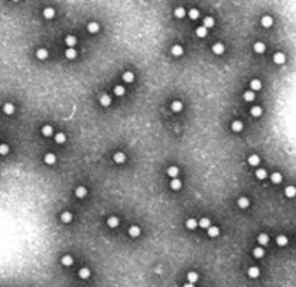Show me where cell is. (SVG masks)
Returning <instances> with one entry per match:
<instances>
[{
	"instance_id": "obj_39",
	"label": "cell",
	"mask_w": 296,
	"mask_h": 287,
	"mask_svg": "<svg viewBox=\"0 0 296 287\" xmlns=\"http://www.w3.org/2000/svg\"><path fill=\"white\" fill-rule=\"evenodd\" d=\"M61 261H62L64 265H67V267H68V265H71V264H72V257H71V255H64Z\"/></svg>"
},
{
	"instance_id": "obj_2",
	"label": "cell",
	"mask_w": 296,
	"mask_h": 287,
	"mask_svg": "<svg viewBox=\"0 0 296 287\" xmlns=\"http://www.w3.org/2000/svg\"><path fill=\"white\" fill-rule=\"evenodd\" d=\"M87 29H88V32L90 33H97L98 32V29H100V26H98L97 22H90V23L87 25Z\"/></svg>"
},
{
	"instance_id": "obj_36",
	"label": "cell",
	"mask_w": 296,
	"mask_h": 287,
	"mask_svg": "<svg viewBox=\"0 0 296 287\" xmlns=\"http://www.w3.org/2000/svg\"><path fill=\"white\" fill-rule=\"evenodd\" d=\"M36 55H38L39 59H46V58H48V51H46V49H39V51L36 52Z\"/></svg>"
},
{
	"instance_id": "obj_1",
	"label": "cell",
	"mask_w": 296,
	"mask_h": 287,
	"mask_svg": "<svg viewBox=\"0 0 296 287\" xmlns=\"http://www.w3.org/2000/svg\"><path fill=\"white\" fill-rule=\"evenodd\" d=\"M273 61H274V64H277V65H282V64H285V61H286V57H285V53H282V52H276V53L273 55Z\"/></svg>"
},
{
	"instance_id": "obj_5",
	"label": "cell",
	"mask_w": 296,
	"mask_h": 287,
	"mask_svg": "<svg viewBox=\"0 0 296 287\" xmlns=\"http://www.w3.org/2000/svg\"><path fill=\"white\" fill-rule=\"evenodd\" d=\"M262 25L264 26V28H270L273 25V19L270 18V16H263L262 18Z\"/></svg>"
},
{
	"instance_id": "obj_24",
	"label": "cell",
	"mask_w": 296,
	"mask_h": 287,
	"mask_svg": "<svg viewBox=\"0 0 296 287\" xmlns=\"http://www.w3.org/2000/svg\"><path fill=\"white\" fill-rule=\"evenodd\" d=\"M276 242H277V245H280V247H285V245L287 244V237L279 235V237L276 238Z\"/></svg>"
},
{
	"instance_id": "obj_16",
	"label": "cell",
	"mask_w": 296,
	"mask_h": 287,
	"mask_svg": "<svg viewBox=\"0 0 296 287\" xmlns=\"http://www.w3.org/2000/svg\"><path fill=\"white\" fill-rule=\"evenodd\" d=\"M43 160H45V163H48V165H53L57 157H55V155H52V153H48V155L43 157Z\"/></svg>"
},
{
	"instance_id": "obj_7",
	"label": "cell",
	"mask_w": 296,
	"mask_h": 287,
	"mask_svg": "<svg viewBox=\"0 0 296 287\" xmlns=\"http://www.w3.org/2000/svg\"><path fill=\"white\" fill-rule=\"evenodd\" d=\"M254 51L257 52V53H263V52L266 51V45L263 42H256L254 43Z\"/></svg>"
},
{
	"instance_id": "obj_26",
	"label": "cell",
	"mask_w": 296,
	"mask_h": 287,
	"mask_svg": "<svg viewBox=\"0 0 296 287\" xmlns=\"http://www.w3.org/2000/svg\"><path fill=\"white\" fill-rule=\"evenodd\" d=\"M65 57H67L68 59H74V58L77 57V51L74 48H69V49H67V52H65Z\"/></svg>"
},
{
	"instance_id": "obj_34",
	"label": "cell",
	"mask_w": 296,
	"mask_h": 287,
	"mask_svg": "<svg viewBox=\"0 0 296 287\" xmlns=\"http://www.w3.org/2000/svg\"><path fill=\"white\" fill-rule=\"evenodd\" d=\"M218 234H220V230H218L217 226H210V228H208V235L210 237H217Z\"/></svg>"
},
{
	"instance_id": "obj_33",
	"label": "cell",
	"mask_w": 296,
	"mask_h": 287,
	"mask_svg": "<svg viewBox=\"0 0 296 287\" xmlns=\"http://www.w3.org/2000/svg\"><path fill=\"white\" fill-rule=\"evenodd\" d=\"M231 128L234 130V132H241L243 130V123L241 121H234L231 124Z\"/></svg>"
},
{
	"instance_id": "obj_21",
	"label": "cell",
	"mask_w": 296,
	"mask_h": 287,
	"mask_svg": "<svg viewBox=\"0 0 296 287\" xmlns=\"http://www.w3.org/2000/svg\"><path fill=\"white\" fill-rule=\"evenodd\" d=\"M182 53H184V49H182V46H179V45H175V46L172 48V55H175V57H181Z\"/></svg>"
},
{
	"instance_id": "obj_32",
	"label": "cell",
	"mask_w": 296,
	"mask_h": 287,
	"mask_svg": "<svg viewBox=\"0 0 296 287\" xmlns=\"http://www.w3.org/2000/svg\"><path fill=\"white\" fill-rule=\"evenodd\" d=\"M3 111H5L6 114H13V111H14L13 104H10V103L5 104V107H3Z\"/></svg>"
},
{
	"instance_id": "obj_3",
	"label": "cell",
	"mask_w": 296,
	"mask_h": 287,
	"mask_svg": "<svg viewBox=\"0 0 296 287\" xmlns=\"http://www.w3.org/2000/svg\"><path fill=\"white\" fill-rule=\"evenodd\" d=\"M285 195H286L287 198H293V196H296V188L295 186H287V188L285 189Z\"/></svg>"
},
{
	"instance_id": "obj_50",
	"label": "cell",
	"mask_w": 296,
	"mask_h": 287,
	"mask_svg": "<svg viewBox=\"0 0 296 287\" xmlns=\"http://www.w3.org/2000/svg\"><path fill=\"white\" fill-rule=\"evenodd\" d=\"M182 287H194V284H191V283H186V284H184Z\"/></svg>"
},
{
	"instance_id": "obj_13",
	"label": "cell",
	"mask_w": 296,
	"mask_h": 287,
	"mask_svg": "<svg viewBox=\"0 0 296 287\" xmlns=\"http://www.w3.org/2000/svg\"><path fill=\"white\" fill-rule=\"evenodd\" d=\"M43 16L46 18V19H52L53 16H55V10L52 7H46V9L43 10Z\"/></svg>"
},
{
	"instance_id": "obj_23",
	"label": "cell",
	"mask_w": 296,
	"mask_h": 287,
	"mask_svg": "<svg viewBox=\"0 0 296 287\" xmlns=\"http://www.w3.org/2000/svg\"><path fill=\"white\" fill-rule=\"evenodd\" d=\"M129 234L132 237H139V234H140V228H139L137 225H133V226H130V230H129Z\"/></svg>"
},
{
	"instance_id": "obj_46",
	"label": "cell",
	"mask_w": 296,
	"mask_h": 287,
	"mask_svg": "<svg viewBox=\"0 0 296 287\" xmlns=\"http://www.w3.org/2000/svg\"><path fill=\"white\" fill-rule=\"evenodd\" d=\"M114 94L116 95H123L124 94V88L121 87V85H117V87H114Z\"/></svg>"
},
{
	"instance_id": "obj_29",
	"label": "cell",
	"mask_w": 296,
	"mask_h": 287,
	"mask_svg": "<svg viewBox=\"0 0 296 287\" xmlns=\"http://www.w3.org/2000/svg\"><path fill=\"white\" fill-rule=\"evenodd\" d=\"M65 140H67V136H65L64 133H58V134H55V141H57V143L62 144Z\"/></svg>"
},
{
	"instance_id": "obj_4",
	"label": "cell",
	"mask_w": 296,
	"mask_h": 287,
	"mask_svg": "<svg viewBox=\"0 0 296 287\" xmlns=\"http://www.w3.org/2000/svg\"><path fill=\"white\" fill-rule=\"evenodd\" d=\"M113 159H114L116 163H124V160H126V155L121 153V151H119V153H116V155L113 156Z\"/></svg>"
},
{
	"instance_id": "obj_41",
	"label": "cell",
	"mask_w": 296,
	"mask_h": 287,
	"mask_svg": "<svg viewBox=\"0 0 296 287\" xmlns=\"http://www.w3.org/2000/svg\"><path fill=\"white\" fill-rule=\"evenodd\" d=\"M42 134L43 136H52V127H51V126H43Z\"/></svg>"
},
{
	"instance_id": "obj_11",
	"label": "cell",
	"mask_w": 296,
	"mask_h": 287,
	"mask_svg": "<svg viewBox=\"0 0 296 287\" xmlns=\"http://www.w3.org/2000/svg\"><path fill=\"white\" fill-rule=\"evenodd\" d=\"M259 274H260V270H259L257 267H250V268H248V276H250L251 278H257Z\"/></svg>"
},
{
	"instance_id": "obj_28",
	"label": "cell",
	"mask_w": 296,
	"mask_h": 287,
	"mask_svg": "<svg viewBox=\"0 0 296 287\" xmlns=\"http://www.w3.org/2000/svg\"><path fill=\"white\" fill-rule=\"evenodd\" d=\"M196 280H198V274H196L195 271H189V273H188V281L191 283V284H194Z\"/></svg>"
},
{
	"instance_id": "obj_49",
	"label": "cell",
	"mask_w": 296,
	"mask_h": 287,
	"mask_svg": "<svg viewBox=\"0 0 296 287\" xmlns=\"http://www.w3.org/2000/svg\"><path fill=\"white\" fill-rule=\"evenodd\" d=\"M9 151V146L7 144H0V155H6Z\"/></svg>"
},
{
	"instance_id": "obj_48",
	"label": "cell",
	"mask_w": 296,
	"mask_h": 287,
	"mask_svg": "<svg viewBox=\"0 0 296 287\" xmlns=\"http://www.w3.org/2000/svg\"><path fill=\"white\" fill-rule=\"evenodd\" d=\"M175 16H176V18H184V16H185V10L182 9V7H178V9L175 10Z\"/></svg>"
},
{
	"instance_id": "obj_42",
	"label": "cell",
	"mask_w": 296,
	"mask_h": 287,
	"mask_svg": "<svg viewBox=\"0 0 296 287\" xmlns=\"http://www.w3.org/2000/svg\"><path fill=\"white\" fill-rule=\"evenodd\" d=\"M61 219H62V222H71L72 215L69 214V212H64V214L61 215Z\"/></svg>"
},
{
	"instance_id": "obj_37",
	"label": "cell",
	"mask_w": 296,
	"mask_h": 287,
	"mask_svg": "<svg viewBox=\"0 0 296 287\" xmlns=\"http://www.w3.org/2000/svg\"><path fill=\"white\" fill-rule=\"evenodd\" d=\"M207 28H204V26H199V28L196 29V35L199 36V38H204V36H207Z\"/></svg>"
},
{
	"instance_id": "obj_18",
	"label": "cell",
	"mask_w": 296,
	"mask_h": 287,
	"mask_svg": "<svg viewBox=\"0 0 296 287\" xmlns=\"http://www.w3.org/2000/svg\"><path fill=\"white\" fill-rule=\"evenodd\" d=\"M270 179H272L273 183H280V182H282V175L279 173V172H274V173H272Z\"/></svg>"
},
{
	"instance_id": "obj_40",
	"label": "cell",
	"mask_w": 296,
	"mask_h": 287,
	"mask_svg": "<svg viewBox=\"0 0 296 287\" xmlns=\"http://www.w3.org/2000/svg\"><path fill=\"white\" fill-rule=\"evenodd\" d=\"M199 225H201V228H210L211 221L208 219V218H202V219L199 221Z\"/></svg>"
},
{
	"instance_id": "obj_35",
	"label": "cell",
	"mask_w": 296,
	"mask_h": 287,
	"mask_svg": "<svg viewBox=\"0 0 296 287\" xmlns=\"http://www.w3.org/2000/svg\"><path fill=\"white\" fill-rule=\"evenodd\" d=\"M172 110L175 111V113L182 111V103H181V101H173V103H172Z\"/></svg>"
},
{
	"instance_id": "obj_45",
	"label": "cell",
	"mask_w": 296,
	"mask_h": 287,
	"mask_svg": "<svg viewBox=\"0 0 296 287\" xmlns=\"http://www.w3.org/2000/svg\"><path fill=\"white\" fill-rule=\"evenodd\" d=\"M195 226H196V221L194 219V218H191V219L186 221V228H188V230H194Z\"/></svg>"
},
{
	"instance_id": "obj_10",
	"label": "cell",
	"mask_w": 296,
	"mask_h": 287,
	"mask_svg": "<svg viewBox=\"0 0 296 287\" xmlns=\"http://www.w3.org/2000/svg\"><path fill=\"white\" fill-rule=\"evenodd\" d=\"M75 195H77V198H84L87 195V189L84 188V186H78V188L75 189Z\"/></svg>"
},
{
	"instance_id": "obj_47",
	"label": "cell",
	"mask_w": 296,
	"mask_h": 287,
	"mask_svg": "<svg viewBox=\"0 0 296 287\" xmlns=\"http://www.w3.org/2000/svg\"><path fill=\"white\" fill-rule=\"evenodd\" d=\"M198 16H199V12H198L196 9H191V10H189V18H191V19L195 20Z\"/></svg>"
},
{
	"instance_id": "obj_31",
	"label": "cell",
	"mask_w": 296,
	"mask_h": 287,
	"mask_svg": "<svg viewBox=\"0 0 296 287\" xmlns=\"http://www.w3.org/2000/svg\"><path fill=\"white\" fill-rule=\"evenodd\" d=\"M182 186V182L179 180V179H173L172 182H171V188L175 189V191H178V189H181Z\"/></svg>"
},
{
	"instance_id": "obj_14",
	"label": "cell",
	"mask_w": 296,
	"mask_h": 287,
	"mask_svg": "<svg viewBox=\"0 0 296 287\" xmlns=\"http://www.w3.org/2000/svg\"><path fill=\"white\" fill-rule=\"evenodd\" d=\"M107 224H109L110 228H116V226L119 225V218H117V217H110L109 219H107Z\"/></svg>"
},
{
	"instance_id": "obj_38",
	"label": "cell",
	"mask_w": 296,
	"mask_h": 287,
	"mask_svg": "<svg viewBox=\"0 0 296 287\" xmlns=\"http://www.w3.org/2000/svg\"><path fill=\"white\" fill-rule=\"evenodd\" d=\"M123 80L126 81V82H133L134 75L132 74V72H124V74H123Z\"/></svg>"
},
{
	"instance_id": "obj_8",
	"label": "cell",
	"mask_w": 296,
	"mask_h": 287,
	"mask_svg": "<svg viewBox=\"0 0 296 287\" xmlns=\"http://www.w3.org/2000/svg\"><path fill=\"white\" fill-rule=\"evenodd\" d=\"M212 52L217 53V55H221V53L224 52V45H223V43H215L214 46H212Z\"/></svg>"
},
{
	"instance_id": "obj_17",
	"label": "cell",
	"mask_w": 296,
	"mask_h": 287,
	"mask_svg": "<svg viewBox=\"0 0 296 287\" xmlns=\"http://www.w3.org/2000/svg\"><path fill=\"white\" fill-rule=\"evenodd\" d=\"M65 43H67L69 48H74V46H75V43H77V38H75V36H71V35H69V36H67V38H65Z\"/></svg>"
},
{
	"instance_id": "obj_12",
	"label": "cell",
	"mask_w": 296,
	"mask_h": 287,
	"mask_svg": "<svg viewBox=\"0 0 296 287\" xmlns=\"http://www.w3.org/2000/svg\"><path fill=\"white\" fill-rule=\"evenodd\" d=\"M90 274H91L90 268H87V267L81 268V270L78 271V276H80V277H81V278H88V277H90Z\"/></svg>"
},
{
	"instance_id": "obj_6",
	"label": "cell",
	"mask_w": 296,
	"mask_h": 287,
	"mask_svg": "<svg viewBox=\"0 0 296 287\" xmlns=\"http://www.w3.org/2000/svg\"><path fill=\"white\" fill-rule=\"evenodd\" d=\"M250 88H251V91H257V89L262 88V82L259 80H251L250 81Z\"/></svg>"
},
{
	"instance_id": "obj_20",
	"label": "cell",
	"mask_w": 296,
	"mask_h": 287,
	"mask_svg": "<svg viewBox=\"0 0 296 287\" xmlns=\"http://www.w3.org/2000/svg\"><path fill=\"white\" fill-rule=\"evenodd\" d=\"M256 178L260 179V180H263V179L267 178V172H266L264 169H259V170H256Z\"/></svg>"
},
{
	"instance_id": "obj_30",
	"label": "cell",
	"mask_w": 296,
	"mask_h": 287,
	"mask_svg": "<svg viewBox=\"0 0 296 287\" xmlns=\"http://www.w3.org/2000/svg\"><path fill=\"white\" fill-rule=\"evenodd\" d=\"M250 113H251V116H254V117H260L262 113H263V110H262V107H259L257 105V107H253Z\"/></svg>"
},
{
	"instance_id": "obj_44",
	"label": "cell",
	"mask_w": 296,
	"mask_h": 287,
	"mask_svg": "<svg viewBox=\"0 0 296 287\" xmlns=\"http://www.w3.org/2000/svg\"><path fill=\"white\" fill-rule=\"evenodd\" d=\"M244 100H246V101H253L254 100L253 91H246V92H244Z\"/></svg>"
},
{
	"instance_id": "obj_27",
	"label": "cell",
	"mask_w": 296,
	"mask_h": 287,
	"mask_svg": "<svg viewBox=\"0 0 296 287\" xmlns=\"http://www.w3.org/2000/svg\"><path fill=\"white\" fill-rule=\"evenodd\" d=\"M253 255L256 257V258H262L263 255H264V250L260 248V247H257V248H254L253 250Z\"/></svg>"
},
{
	"instance_id": "obj_9",
	"label": "cell",
	"mask_w": 296,
	"mask_h": 287,
	"mask_svg": "<svg viewBox=\"0 0 296 287\" xmlns=\"http://www.w3.org/2000/svg\"><path fill=\"white\" fill-rule=\"evenodd\" d=\"M259 163H260V157H259L257 155H251L250 157H248V165H251V166H257Z\"/></svg>"
},
{
	"instance_id": "obj_19",
	"label": "cell",
	"mask_w": 296,
	"mask_h": 287,
	"mask_svg": "<svg viewBox=\"0 0 296 287\" xmlns=\"http://www.w3.org/2000/svg\"><path fill=\"white\" fill-rule=\"evenodd\" d=\"M178 173H179V170H178V167H175V166H171V167L168 169V175H169L171 178H173V179H176Z\"/></svg>"
},
{
	"instance_id": "obj_25",
	"label": "cell",
	"mask_w": 296,
	"mask_h": 287,
	"mask_svg": "<svg viewBox=\"0 0 296 287\" xmlns=\"http://www.w3.org/2000/svg\"><path fill=\"white\" fill-rule=\"evenodd\" d=\"M100 103H101V105H104V107H109L111 104V98L109 97V95H103L100 98Z\"/></svg>"
},
{
	"instance_id": "obj_22",
	"label": "cell",
	"mask_w": 296,
	"mask_h": 287,
	"mask_svg": "<svg viewBox=\"0 0 296 287\" xmlns=\"http://www.w3.org/2000/svg\"><path fill=\"white\" fill-rule=\"evenodd\" d=\"M237 203H239L240 208H243V209H244V208H247L248 205H250V201H248L247 198H244V196H243V198H240L239 201H237Z\"/></svg>"
},
{
	"instance_id": "obj_43",
	"label": "cell",
	"mask_w": 296,
	"mask_h": 287,
	"mask_svg": "<svg viewBox=\"0 0 296 287\" xmlns=\"http://www.w3.org/2000/svg\"><path fill=\"white\" fill-rule=\"evenodd\" d=\"M214 26V19L212 18H205L204 19V28H212Z\"/></svg>"
},
{
	"instance_id": "obj_15",
	"label": "cell",
	"mask_w": 296,
	"mask_h": 287,
	"mask_svg": "<svg viewBox=\"0 0 296 287\" xmlns=\"http://www.w3.org/2000/svg\"><path fill=\"white\" fill-rule=\"evenodd\" d=\"M257 241H259V244H260V245L269 244V235H267V234H260L259 238H257Z\"/></svg>"
}]
</instances>
